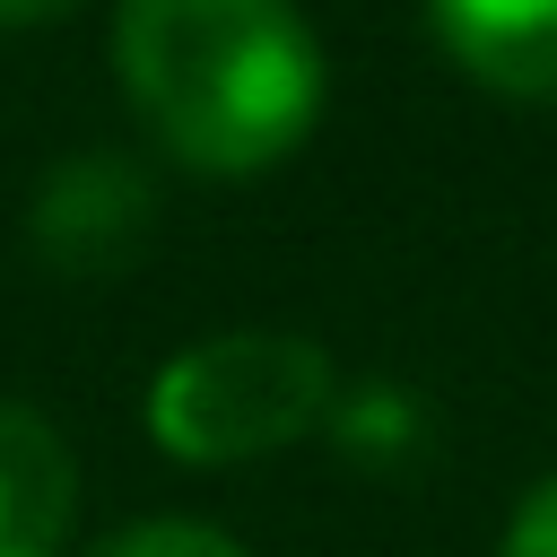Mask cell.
Returning a JSON list of instances; mask_svg holds the SVG:
<instances>
[{"instance_id": "cell-1", "label": "cell", "mask_w": 557, "mask_h": 557, "mask_svg": "<svg viewBox=\"0 0 557 557\" xmlns=\"http://www.w3.org/2000/svg\"><path fill=\"white\" fill-rule=\"evenodd\" d=\"M113 70L139 122L200 174H261L322 113V44L296 0H122Z\"/></svg>"}, {"instance_id": "cell-2", "label": "cell", "mask_w": 557, "mask_h": 557, "mask_svg": "<svg viewBox=\"0 0 557 557\" xmlns=\"http://www.w3.org/2000/svg\"><path fill=\"white\" fill-rule=\"evenodd\" d=\"M331 409V348L305 331H218L148 374V435L174 461H252L313 435Z\"/></svg>"}, {"instance_id": "cell-3", "label": "cell", "mask_w": 557, "mask_h": 557, "mask_svg": "<svg viewBox=\"0 0 557 557\" xmlns=\"http://www.w3.org/2000/svg\"><path fill=\"white\" fill-rule=\"evenodd\" d=\"M426 26L479 87L557 104V0H426Z\"/></svg>"}, {"instance_id": "cell-4", "label": "cell", "mask_w": 557, "mask_h": 557, "mask_svg": "<svg viewBox=\"0 0 557 557\" xmlns=\"http://www.w3.org/2000/svg\"><path fill=\"white\" fill-rule=\"evenodd\" d=\"M70 513H78L70 435L44 409L0 400V557H61Z\"/></svg>"}, {"instance_id": "cell-5", "label": "cell", "mask_w": 557, "mask_h": 557, "mask_svg": "<svg viewBox=\"0 0 557 557\" xmlns=\"http://www.w3.org/2000/svg\"><path fill=\"white\" fill-rule=\"evenodd\" d=\"M139 226H148V183H139L131 165H113V157H78V165H61L52 191H44V209H35V235H44L52 261H70V270L113 261Z\"/></svg>"}, {"instance_id": "cell-6", "label": "cell", "mask_w": 557, "mask_h": 557, "mask_svg": "<svg viewBox=\"0 0 557 557\" xmlns=\"http://www.w3.org/2000/svg\"><path fill=\"white\" fill-rule=\"evenodd\" d=\"M87 557H244V540L218 531V522H191V513H157V522H131V531L96 540Z\"/></svg>"}, {"instance_id": "cell-7", "label": "cell", "mask_w": 557, "mask_h": 557, "mask_svg": "<svg viewBox=\"0 0 557 557\" xmlns=\"http://www.w3.org/2000/svg\"><path fill=\"white\" fill-rule=\"evenodd\" d=\"M496 557H557V470L513 505V522H505V548Z\"/></svg>"}, {"instance_id": "cell-8", "label": "cell", "mask_w": 557, "mask_h": 557, "mask_svg": "<svg viewBox=\"0 0 557 557\" xmlns=\"http://www.w3.org/2000/svg\"><path fill=\"white\" fill-rule=\"evenodd\" d=\"M52 9H70V0H0V26H35V17H52Z\"/></svg>"}]
</instances>
